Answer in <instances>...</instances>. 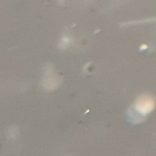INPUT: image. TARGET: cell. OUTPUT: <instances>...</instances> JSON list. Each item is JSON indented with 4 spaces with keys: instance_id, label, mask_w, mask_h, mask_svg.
Returning <instances> with one entry per match:
<instances>
[{
    "instance_id": "cell-1",
    "label": "cell",
    "mask_w": 156,
    "mask_h": 156,
    "mask_svg": "<svg viewBox=\"0 0 156 156\" xmlns=\"http://www.w3.org/2000/svg\"><path fill=\"white\" fill-rule=\"evenodd\" d=\"M155 108V99L151 95H142L139 97L134 103V109L140 115L151 113Z\"/></svg>"
},
{
    "instance_id": "cell-2",
    "label": "cell",
    "mask_w": 156,
    "mask_h": 156,
    "mask_svg": "<svg viewBox=\"0 0 156 156\" xmlns=\"http://www.w3.org/2000/svg\"><path fill=\"white\" fill-rule=\"evenodd\" d=\"M60 84V79L53 73L52 68H47V71L45 72L43 80H42V86L46 90H54Z\"/></svg>"
},
{
    "instance_id": "cell-3",
    "label": "cell",
    "mask_w": 156,
    "mask_h": 156,
    "mask_svg": "<svg viewBox=\"0 0 156 156\" xmlns=\"http://www.w3.org/2000/svg\"><path fill=\"white\" fill-rule=\"evenodd\" d=\"M8 135L10 139H15L19 135V129L16 126H12L8 130Z\"/></svg>"
}]
</instances>
